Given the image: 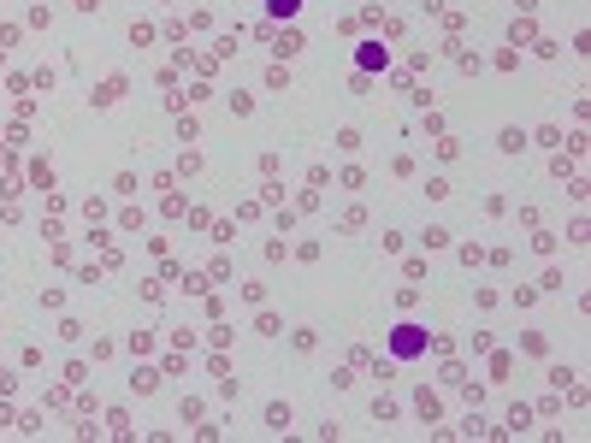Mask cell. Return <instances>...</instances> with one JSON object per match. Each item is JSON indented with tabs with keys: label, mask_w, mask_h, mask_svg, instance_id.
<instances>
[{
	"label": "cell",
	"mask_w": 591,
	"mask_h": 443,
	"mask_svg": "<svg viewBox=\"0 0 591 443\" xmlns=\"http://www.w3.org/2000/svg\"><path fill=\"white\" fill-rule=\"evenodd\" d=\"M426 325H414V319H402L397 331H390V354H397V361H414V354H426Z\"/></svg>",
	"instance_id": "6da1fadb"
},
{
	"label": "cell",
	"mask_w": 591,
	"mask_h": 443,
	"mask_svg": "<svg viewBox=\"0 0 591 443\" xmlns=\"http://www.w3.org/2000/svg\"><path fill=\"white\" fill-rule=\"evenodd\" d=\"M272 54L296 59V54H302V30H272Z\"/></svg>",
	"instance_id": "7a4b0ae2"
},
{
	"label": "cell",
	"mask_w": 591,
	"mask_h": 443,
	"mask_svg": "<svg viewBox=\"0 0 591 443\" xmlns=\"http://www.w3.org/2000/svg\"><path fill=\"white\" fill-rule=\"evenodd\" d=\"M355 59H361V71H384V65H390V54H384L379 42H361V47H355Z\"/></svg>",
	"instance_id": "3957f363"
},
{
	"label": "cell",
	"mask_w": 591,
	"mask_h": 443,
	"mask_svg": "<svg viewBox=\"0 0 591 443\" xmlns=\"http://www.w3.org/2000/svg\"><path fill=\"white\" fill-rule=\"evenodd\" d=\"M290 420H296L290 402H266V431H290Z\"/></svg>",
	"instance_id": "277c9868"
},
{
	"label": "cell",
	"mask_w": 591,
	"mask_h": 443,
	"mask_svg": "<svg viewBox=\"0 0 591 443\" xmlns=\"http://www.w3.org/2000/svg\"><path fill=\"white\" fill-rule=\"evenodd\" d=\"M131 390H136V396H154V390H160V372H154V367H136L131 372Z\"/></svg>",
	"instance_id": "5b68a950"
},
{
	"label": "cell",
	"mask_w": 591,
	"mask_h": 443,
	"mask_svg": "<svg viewBox=\"0 0 591 443\" xmlns=\"http://www.w3.org/2000/svg\"><path fill=\"white\" fill-rule=\"evenodd\" d=\"M497 148H502V154H520V148H526V130H520V124H502V130H497Z\"/></svg>",
	"instance_id": "8992f818"
},
{
	"label": "cell",
	"mask_w": 591,
	"mask_h": 443,
	"mask_svg": "<svg viewBox=\"0 0 591 443\" xmlns=\"http://www.w3.org/2000/svg\"><path fill=\"white\" fill-rule=\"evenodd\" d=\"M118 95H124V77H107V83L95 89V106H113Z\"/></svg>",
	"instance_id": "52a82bcc"
},
{
	"label": "cell",
	"mask_w": 591,
	"mask_h": 443,
	"mask_svg": "<svg viewBox=\"0 0 591 443\" xmlns=\"http://www.w3.org/2000/svg\"><path fill=\"white\" fill-rule=\"evenodd\" d=\"M509 431H532V408H526V402L509 408Z\"/></svg>",
	"instance_id": "ba28073f"
},
{
	"label": "cell",
	"mask_w": 591,
	"mask_h": 443,
	"mask_svg": "<svg viewBox=\"0 0 591 443\" xmlns=\"http://www.w3.org/2000/svg\"><path fill=\"white\" fill-rule=\"evenodd\" d=\"M266 12H272V18H296V12H302V0H266Z\"/></svg>",
	"instance_id": "9c48e42d"
},
{
	"label": "cell",
	"mask_w": 591,
	"mask_h": 443,
	"mask_svg": "<svg viewBox=\"0 0 591 443\" xmlns=\"http://www.w3.org/2000/svg\"><path fill=\"white\" fill-rule=\"evenodd\" d=\"M254 331H260V337H278L284 319H278V313H260V319H254Z\"/></svg>",
	"instance_id": "30bf717a"
},
{
	"label": "cell",
	"mask_w": 591,
	"mask_h": 443,
	"mask_svg": "<svg viewBox=\"0 0 591 443\" xmlns=\"http://www.w3.org/2000/svg\"><path fill=\"white\" fill-rule=\"evenodd\" d=\"M414 408H420V420H438V396H432V390H420V396H414Z\"/></svg>",
	"instance_id": "8fae6325"
},
{
	"label": "cell",
	"mask_w": 591,
	"mask_h": 443,
	"mask_svg": "<svg viewBox=\"0 0 591 443\" xmlns=\"http://www.w3.org/2000/svg\"><path fill=\"white\" fill-rule=\"evenodd\" d=\"M266 89H272V95H284V89H290V71H284V65H272V71H266Z\"/></svg>",
	"instance_id": "7c38bea8"
},
{
	"label": "cell",
	"mask_w": 591,
	"mask_h": 443,
	"mask_svg": "<svg viewBox=\"0 0 591 443\" xmlns=\"http://www.w3.org/2000/svg\"><path fill=\"white\" fill-rule=\"evenodd\" d=\"M148 42H154V24H142V18H136V24H131V47H148Z\"/></svg>",
	"instance_id": "4fadbf2b"
},
{
	"label": "cell",
	"mask_w": 591,
	"mask_h": 443,
	"mask_svg": "<svg viewBox=\"0 0 591 443\" xmlns=\"http://www.w3.org/2000/svg\"><path fill=\"white\" fill-rule=\"evenodd\" d=\"M426 195L432 201H449V177H426Z\"/></svg>",
	"instance_id": "5bb4252c"
},
{
	"label": "cell",
	"mask_w": 591,
	"mask_h": 443,
	"mask_svg": "<svg viewBox=\"0 0 591 443\" xmlns=\"http://www.w3.org/2000/svg\"><path fill=\"white\" fill-rule=\"evenodd\" d=\"M372 420H397V402H390V396H372Z\"/></svg>",
	"instance_id": "9a60e30c"
},
{
	"label": "cell",
	"mask_w": 591,
	"mask_h": 443,
	"mask_svg": "<svg viewBox=\"0 0 591 443\" xmlns=\"http://www.w3.org/2000/svg\"><path fill=\"white\" fill-rule=\"evenodd\" d=\"M420 242H426V249H443V242H449V231H443V225H426V236H420Z\"/></svg>",
	"instance_id": "2e32d148"
},
{
	"label": "cell",
	"mask_w": 591,
	"mask_h": 443,
	"mask_svg": "<svg viewBox=\"0 0 591 443\" xmlns=\"http://www.w3.org/2000/svg\"><path fill=\"white\" fill-rule=\"evenodd\" d=\"M154 349V331H131V354H148Z\"/></svg>",
	"instance_id": "e0dca14e"
},
{
	"label": "cell",
	"mask_w": 591,
	"mask_h": 443,
	"mask_svg": "<svg viewBox=\"0 0 591 443\" xmlns=\"http://www.w3.org/2000/svg\"><path fill=\"white\" fill-rule=\"evenodd\" d=\"M77 12H101V0H77Z\"/></svg>",
	"instance_id": "ac0fdd59"
}]
</instances>
